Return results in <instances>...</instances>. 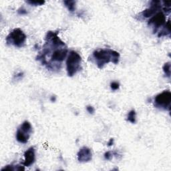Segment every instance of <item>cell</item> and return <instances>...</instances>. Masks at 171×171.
I'll return each mask as SVG.
<instances>
[{"instance_id":"13","label":"cell","mask_w":171,"mask_h":171,"mask_svg":"<svg viewBox=\"0 0 171 171\" xmlns=\"http://www.w3.org/2000/svg\"><path fill=\"white\" fill-rule=\"evenodd\" d=\"M118 153L116 152H112V151H106L105 153L104 154V158L106 160H111L112 159L114 155H117Z\"/></svg>"},{"instance_id":"5","label":"cell","mask_w":171,"mask_h":171,"mask_svg":"<svg viewBox=\"0 0 171 171\" xmlns=\"http://www.w3.org/2000/svg\"><path fill=\"white\" fill-rule=\"evenodd\" d=\"M154 107L162 110H170L171 92L169 90H165L154 96L153 99Z\"/></svg>"},{"instance_id":"17","label":"cell","mask_w":171,"mask_h":171,"mask_svg":"<svg viewBox=\"0 0 171 171\" xmlns=\"http://www.w3.org/2000/svg\"><path fill=\"white\" fill-rule=\"evenodd\" d=\"M86 111H87V112L92 115V114H94L96 112V110H95V108L93 106H92V105H88L86 106Z\"/></svg>"},{"instance_id":"1","label":"cell","mask_w":171,"mask_h":171,"mask_svg":"<svg viewBox=\"0 0 171 171\" xmlns=\"http://www.w3.org/2000/svg\"><path fill=\"white\" fill-rule=\"evenodd\" d=\"M92 58L97 67L102 69L110 62L118 64L121 58V55L119 52L112 49H100L94 51L92 53Z\"/></svg>"},{"instance_id":"10","label":"cell","mask_w":171,"mask_h":171,"mask_svg":"<svg viewBox=\"0 0 171 171\" xmlns=\"http://www.w3.org/2000/svg\"><path fill=\"white\" fill-rule=\"evenodd\" d=\"M127 121L131 124H135L137 121V114L135 110H131L127 114L126 116Z\"/></svg>"},{"instance_id":"20","label":"cell","mask_w":171,"mask_h":171,"mask_svg":"<svg viewBox=\"0 0 171 171\" xmlns=\"http://www.w3.org/2000/svg\"><path fill=\"white\" fill-rule=\"evenodd\" d=\"M50 100L51 102H55L56 101V100H57V98H56V96H55V95H52V96H50Z\"/></svg>"},{"instance_id":"15","label":"cell","mask_w":171,"mask_h":171,"mask_svg":"<svg viewBox=\"0 0 171 171\" xmlns=\"http://www.w3.org/2000/svg\"><path fill=\"white\" fill-rule=\"evenodd\" d=\"M24 77V73L20 71V72H17L16 73H15L14 74L13 76V80L18 82L21 80Z\"/></svg>"},{"instance_id":"18","label":"cell","mask_w":171,"mask_h":171,"mask_svg":"<svg viewBox=\"0 0 171 171\" xmlns=\"http://www.w3.org/2000/svg\"><path fill=\"white\" fill-rule=\"evenodd\" d=\"M17 13L20 16H26L27 14V10L24 7H21L17 10Z\"/></svg>"},{"instance_id":"7","label":"cell","mask_w":171,"mask_h":171,"mask_svg":"<svg viewBox=\"0 0 171 171\" xmlns=\"http://www.w3.org/2000/svg\"><path fill=\"white\" fill-rule=\"evenodd\" d=\"M24 161L21 163V164L25 167H29V166L33 165L36 160V149L34 146H31L27 149L24 153Z\"/></svg>"},{"instance_id":"3","label":"cell","mask_w":171,"mask_h":171,"mask_svg":"<svg viewBox=\"0 0 171 171\" xmlns=\"http://www.w3.org/2000/svg\"><path fill=\"white\" fill-rule=\"evenodd\" d=\"M27 40V36L21 29L17 27L12 30L7 36L6 41L7 45L20 48L24 47Z\"/></svg>"},{"instance_id":"2","label":"cell","mask_w":171,"mask_h":171,"mask_svg":"<svg viewBox=\"0 0 171 171\" xmlns=\"http://www.w3.org/2000/svg\"><path fill=\"white\" fill-rule=\"evenodd\" d=\"M82 59L80 54L75 50L69 52L66 58V66L67 74L69 77L74 76L82 69Z\"/></svg>"},{"instance_id":"9","label":"cell","mask_w":171,"mask_h":171,"mask_svg":"<svg viewBox=\"0 0 171 171\" xmlns=\"http://www.w3.org/2000/svg\"><path fill=\"white\" fill-rule=\"evenodd\" d=\"M170 20L166 21L165 25L162 27V29L159 31L158 34L159 38H162V37H165L167 36H170Z\"/></svg>"},{"instance_id":"11","label":"cell","mask_w":171,"mask_h":171,"mask_svg":"<svg viewBox=\"0 0 171 171\" xmlns=\"http://www.w3.org/2000/svg\"><path fill=\"white\" fill-rule=\"evenodd\" d=\"M64 5L65 6L69 12H74L76 10V2L74 1V0H67V1H64Z\"/></svg>"},{"instance_id":"8","label":"cell","mask_w":171,"mask_h":171,"mask_svg":"<svg viewBox=\"0 0 171 171\" xmlns=\"http://www.w3.org/2000/svg\"><path fill=\"white\" fill-rule=\"evenodd\" d=\"M77 159L82 163H88L92 159V150L88 146H83L78 150L77 153Z\"/></svg>"},{"instance_id":"14","label":"cell","mask_w":171,"mask_h":171,"mask_svg":"<svg viewBox=\"0 0 171 171\" xmlns=\"http://www.w3.org/2000/svg\"><path fill=\"white\" fill-rule=\"evenodd\" d=\"M26 3L27 4H29L30 6H41L44 5V3H45V1H36V0H30V1H27Z\"/></svg>"},{"instance_id":"19","label":"cell","mask_w":171,"mask_h":171,"mask_svg":"<svg viewBox=\"0 0 171 171\" xmlns=\"http://www.w3.org/2000/svg\"><path fill=\"white\" fill-rule=\"evenodd\" d=\"M114 138H110L107 143V146H112L114 145Z\"/></svg>"},{"instance_id":"12","label":"cell","mask_w":171,"mask_h":171,"mask_svg":"<svg viewBox=\"0 0 171 171\" xmlns=\"http://www.w3.org/2000/svg\"><path fill=\"white\" fill-rule=\"evenodd\" d=\"M170 68H171V65H170V62H167L164 64V65L163 66V71L166 78H170V74H171Z\"/></svg>"},{"instance_id":"16","label":"cell","mask_w":171,"mask_h":171,"mask_svg":"<svg viewBox=\"0 0 171 171\" xmlns=\"http://www.w3.org/2000/svg\"><path fill=\"white\" fill-rule=\"evenodd\" d=\"M110 88L111 90L115 92L120 89V88H121V84H120V83L117 81H112L110 82Z\"/></svg>"},{"instance_id":"6","label":"cell","mask_w":171,"mask_h":171,"mask_svg":"<svg viewBox=\"0 0 171 171\" xmlns=\"http://www.w3.org/2000/svg\"><path fill=\"white\" fill-rule=\"evenodd\" d=\"M166 23V17L163 9L151 17L148 21V25L153 27L154 32H156L160 27H163Z\"/></svg>"},{"instance_id":"4","label":"cell","mask_w":171,"mask_h":171,"mask_svg":"<svg viewBox=\"0 0 171 171\" xmlns=\"http://www.w3.org/2000/svg\"><path fill=\"white\" fill-rule=\"evenodd\" d=\"M32 130H33V128H32L31 123L27 121H24L16 131V140L22 145L27 144L31 137Z\"/></svg>"}]
</instances>
